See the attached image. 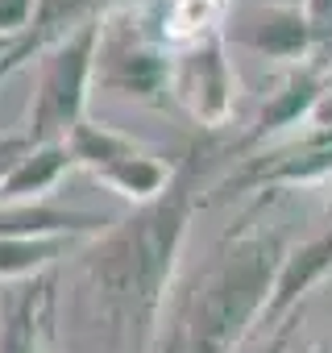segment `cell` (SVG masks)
<instances>
[{
    "instance_id": "6da1fadb",
    "label": "cell",
    "mask_w": 332,
    "mask_h": 353,
    "mask_svg": "<svg viewBox=\"0 0 332 353\" xmlns=\"http://www.w3.org/2000/svg\"><path fill=\"white\" fill-rule=\"evenodd\" d=\"M200 174L204 145L196 141L183 158H175V174L158 200L129 208L79 250V307L116 353H154L162 341L179 258L191 221L204 208Z\"/></svg>"
},
{
    "instance_id": "7a4b0ae2",
    "label": "cell",
    "mask_w": 332,
    "mask_h": 353,
    "mask_svg": "<svg viewBox=\"0 0 332 353\" xmlns=\"http://www.w3.org/2000/svg\"><path fill=\"white\" fill-rule=\"evenodd\" d=\"M287 250V237L274 229L225 233L216 258L196 279L183 312L175 316L183 353H241V345L266 320V303Z\"/></svg>"
},
{
    "instance_id": "3957f363",
    "label": "cell",
    "mask_w": 332,
    "mask_h": 353,
    "mask_svg": "<svg viewBox=\"0 0 332 353\" xmlns=\"http://www.w3.org/2000/svg\"><path fill=\"white\" fill-rule=\"evenodd\" d=\"M92 88L145 108L171 104V46L162 38L158 0H133L100 17Z\"/></svg>"
},
{
    "instance_id": "277c9868",
    "label": "cell",
    "mask_w": 332,
    "mask_h": 353,
    "mask_svg": "<svg viewBox=\"0 0 332 353\" xmlns=\"http://www.w3.org/2000/svg\"><path fill=\"white\" fill-rule=\"evenodd\" d=\"M96 42L100 21L75 26L59 34L38 54V83L25 112V137L34 145L67 141L79 121H87V96H92V71H96Z\"/></svg>"
},
{
    "instance_id": "5b68a950",
    "label": "cell",
    "mask_w": 332,
    "mask_h": 353,
    "mask_svg": "<svg viewBox=\"0 0 332 353\" xmlns=\"http://www.w3.org/2000/svg\"><path fill=\"white\" fill-rule=\"evenodd\" d=\"M241 79L229 59V34L216 30L171 54V104H179L204 133L225 129L237 117Z\"/></svg>"
},
{
    "instance_id": "8992f818",
    "label": "cell",
    "mask_w": 332,
    "mask_h": 353,
    "mask_svg": "<svg viewBox=\"0 0 332 353\" xmlns=\"http://www.w3.org/2000/svg\"><path fill=\"white\" fill-rule=\"evenodd\" d=\"M332 179V129L307 125L303 137H291L278 150H262L249 158L237 174H229L225 183L204 204L241 196V192H278V188H320Z\"/></svg>"
},
{
    "instance_id": "52a82bcc",
    "label": "cell",
    "mask_w": 332,
    "mask_h": 353,
    "mask_svg": "<svg viewBox=\"0 0 332 353\" xmlns=\"http://www.w3.org/2000/svg\"><path fill=\"white\" fill-rule=\"evenodd\" d=\"M0 353H59V274L0 287Z\"/></svg>"
},
{
    "instance_id": "ba28073f",
    "label": "cell",
    "mask_w": 332,
    "mask_h": 353,
    "mask_svg": "<svg viewBox=\"0 0 332 353\" xmlns=\"http://www.w3.org/2000/svg\"><path fill=\"white\" fill-rule=\"evenodd\" d=\"M324 92H328V75L315 63L287 67V75L278 79V88L262 100V108H258L253 125L245 129V137L237 141V150H253V145H262L270 137H282L287 129L307 125L311 112H315V104L324 100Z\"/></svg>"
},
{
    "instance_id": "9c48e42d",
    "label": "cell",
    "mask_w": 332,
    "mask_h": 353,
    "mask_svg": "<svg viewBox=\"0 0 332 353\" xmlns=\"http://www.w3.org/2000/svg\"><path fill=\"white\" fill-rule=\"evenodd\" d=\"M225 34L245 46L249 54L274 59V63H307L311 59V34H307V17L299 5H258L245 9L233 26H225Z\"/></svg>"
},
{
    "instance_id": "30bf717a",
    "label": "cell",
    "mask_w": 332,
    "mask_h": 353,
    "mask_svg": "<svg viewBox=\"0 0 332 353\" xmlns=\"http://www.w3.org/2000/svg\"><path fill=\"white\" fill-rule=\"evenodd\" d=\"M332 274V225L299 245L287 250L282 266H278V279H274V291H270V303H266V320L262 328L274 332L287 316L303 312V299Z\"/></svg>"
},
{
    "instance_id": "8fae6325",
    "label": "cell",
    "mask_w": 332,
    "mask_h": 353,
    "mask_svg": "<svg viewBox=\"0 0 332 353\" xmlns=\"http://www.w3.org/2000/svg\"><path fill=\"white\" fill-rule=\"evenodd\" d=\"M116 216L112 212H83L63 204H0V241L9 237H75L92 241L100 237Z\"/></svg>"
},
{
    "instance_id": "7c38bea8",
    "label": "cell",
    "mask_w": 332,
    "mask_h": 353,
    "mask_svg": "<svg viewBox=\"0 0 332 353\" xmlns=\"http://www.w3.org/2000/svg\"><path fill=\"white\" fill-rule=\"evenodd\" d=\"M75 170L67 141H50V145H34L5 183H0V204H46V196Z\"/></svg>"
},
{
    "instance_id": "4fadbf2b",
    "label": "cell",
    "mask_w": 332,
    "mask_h": 353,
    "mask_svg": "<svg viewBox=\"0 0 332 353\" xmlns=\"http://www.w3.org/2000/svg\"><path fill=\"white\" fill-rule=\"evenodd\" d=\"M171 174H175V162H166L162 154H154V150H145V145H141L137 154H129V158H116V162L100 166L92 179H96L100 188L116 192L121 200H129L133 208H141V204H149V200H158V196L166 192Z\"/></svg>"
},
{
    "instance_id": "5bb4252c",
    "label": "cell",
    "mask_w": 332,
    "mask_h": 353,
    "mask_svg": "<svg viewBox=\"0 0 332 353\" xmlns=\"http://www.w3.org/2000/svg\"><path fill=\"white\" fill-rule=\"evenodd\" d=\"M83 241H75V237H9V241H0V287L54 270Z\"/></svg>"
},
{
    "instance_id": "9a60e30c",
    "label": "cell",
    "mask_w": 332,
    "mask_h": 353,
    "mask_svg": "<svg viewBox=\"0 0 332 353\" xmlns=\"http://www.w3.org/2000/svg\"><path fill=\"white\" fill-rule=\"evenodd\" d=\"M67 150H71V162H75L79 170L96 174L100 166H108V162H116V158L137 154V150H141V141H137V137H129V133H121V129H112V125L79 121V125L71 129V137H67Z\"/></svg>"
},
{
    "instance_id": "2e32d148",
    "label": "cell",
    "mask_w": 332,
    "mask_h": 353,
    "mask_svg": "<svg viewBox=\"0 0 332 353\" xmlns=\"http://www.w3.org/2000/svg\"><path fill=\"white\" fill-rule=\"evenodd\" d=\"M121 5H133V0H38V13H34V34H46V38H59L75 26H87V21H100L104 13L121 9Z\"/></svg>"
},
{
    "instance_id": "e0dca14e",
    "label": "cell",
    "mask_w": 332,
    "mask_h": 353,
    "mask_svg": "<svg viewBox=\"0 0 332 353\" xmlns=\"http://www.w3.org/2000/svg\"><path fill=\"white\" fill-rule=\"evenodd\" d=\"M303 17H307V34H311V59L324 75L332 67V0H303Z\"/></svg>"
},
{
    "instance_id": "ac0fdd59",
    "label": "cell",
    "mask_w": 332,
    "mask_h": 353,
    "mask_svg": "<svg viewBox=\"0 0 332 353\" xmlns=\"http://www.w3.org/2000/svg\"><path fill=\"white\" fill-rule=\"evenodd\" d=\"M50 42H54V38H46V34H34V30H30L25 38H17V42H13V50H5V54H0V88H5V83H9V79H13V75L25 67V63H34V59H38V54H42Z\"/></svg>"
},
{
    "instance_id": "d6986e66",
    "label": "cell",
    "mask_w": 332,
    "mask_h": 353,
    "mask_svg": "<svg viewBox=\"0 0 332 353\" xmlns=\"http://www.w3.org/2000/svg\"><path fill=\"white\" fill-rule=\"evenodd\" d=\"M38 0H0V38H25L34 30Z\"/></svg>"
},
{
    "instance_id": "ffe728a7",
    "label": "cell",
    "mask_w": 332,
    "mask_h": 353,
    "mask_svg": "<svg viewBox=\"0 0 332 353\" xmlns=\"http://www.w3.org/2000/svg\"><path fill=\"white\" fill-rule=\"evenodd\" d=\"M30 150H34V141H30L25 133H5V137H0V183L9 179L13 166H17Z\"/></svg>"
},
{
    "instance_id": "44dd1931",
    "label": "cell",
    "mask_w": 332,
    "mask_h": 353,
    "mask_svg": "<svg viewBox=\"0 0 332 353\" xmlns=\"http://www.w3.org/2000/svg\"><path fill=\"white\" fill-rule=\"evenodd\" d=\"M299 316H303V312L287 316V320H282V324H278V328H274V332L266 336V345H262L258 353H291V336L299 332Z\"/></svg>"
},
{
    "instance_id": "7402d4cb",
    "label": "cell",
    "mask_w": 332,
    "mask_h": 353,
    "mask_svg": "<svg viewBox=\"0 0 332 353\" xmlns=\"http://www.w3.org/2000/svg\"><path fill=\"white\" fill-rule=\"evenodd\" d=\"M171 328H162V341H158V349L154 353H183V332H179V324L175 320H166Z\"/></svg>"
},
{
    "instance_id": "603a6c76",
    "label": "cell",
    "mask_w": 332,
    "mask_h": 353,
    "mask_svg": "<svg viewBox=\"0 0 332 353\" xmlns=\"http://www.w3.org/2000/svg\"><path fill=\"white\" fill-rule=\"evenodd\" d=\"M299 353H332V336H324V341H311V345H303Z\"/></svg>"
},
{
    "instance_id": "cb8c5ba5",
    "label": "cell",
    "mask_w": 332,
    "mask_h": 353,
    "mask_svg": "<svg viewBox=\"0 0 332 353\" xmlns=\"http://www.w3.org/2000/svg\"><path fill=\"white\" fill-rule=\"evenodd\" d=\"M13 42H17V38H0V54H5V50H13Z\"/></svg>"
},
{
    "instance_id": "d4e9b609",
    "label": "cell",
    "mask_w": 332,
    "mask_h": 353,
    "mask_svg": "<svg viewBox=\"0 0 332 353\" xmlns=\"http://www.w3.org/2000/svg\"><path fill=\"white\" fill-rule=\"evenodd\" d=\"M216 5H220V9H225V13H229V9H233V0H216Z\"/></svg>"
},
{
    "instance_id": "484cf974",
    "label": "cell",
    "mask_w": 332,
    "mask_h": 353,
    "mask_svg": "<svg viewBox=\"0 0 332 353\" xmlns=\"http://www.w3.org/2000/svg\"><path fill=\"white\" fill-rule=\"evenodd\" d=\"M328 92H332V67H328Z\"/></svg>"
}]
</instances>
